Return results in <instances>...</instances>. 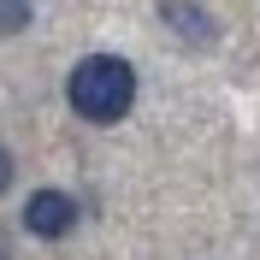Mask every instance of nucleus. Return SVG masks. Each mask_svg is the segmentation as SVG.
<instances>
[{
  "instance_id": "obj_1",
  "label": "nucleus",
  "mask_w": 260,
  "mask_h": 260,
  "mask_svg": "<svg viewBox=\"0 0 260 260\" xmlns=\"http://www.w3.org/2000/svg\"><path fill=\"white\" fill-rule=\"evenodd\" d=\"M65 101L83 124H118L136 107V65L124 53H89L71 65L65 77Z\"/></svg>"
},
{
  "instance_id": "obj_2",
  "label": "nucleus",
  "mask_w": 260,
  "mask_h": 260,
  "mask_svg": "<svg viewBox=\"0 0 260 260\" xmlns=\"http://www.w3.org/2000/svg\"><path fill=\"white\" fill-rule=\"evenodd\" d=\"M71 225H77V201H71L65 189H36L30 201H24V231L42 237V243L71 237Z\"/></svg>"
},
{
  "instance_id": "obj_3",
  "label": "nucleus",
  "mask_w": 260,
  "mask_h": 260,
  "mask_svg": "<svg viewBox=\"0 0 260 260\" xmlns=\"http://www.w3.org/2000/svg\"><path fill=\"white\" fill-rule=\"evenodd\" d=\"M160 24L178 36L183 48H219V18L201 0H160Z\"/></svg>"
},
{
  "instance_id": "obj_4",
  "label": "nucleus",
  "mask_w": 260,
  "mask_h": 260,
  "mask_svg": "<svg viewBox=\"0 0 260 260\" xmlns=\"http://www.w3.org/2000/svg\"><path fill=\"white\" fill-rule=\"evenodd\" d=\"M30 18H36V0H0V36L30 30Z\"/></svg>"
},
{
  "instance_id": "obj_5",
  "label": "nucleus",
  "mask_w": 260,
  "mask_h": 260,
  "mask_svg": "<svg viewBox=\"0 0 260 260\" xmlns=\"http://www.w3.org/2000/svg\"><path fill=\"white\" fill-rule=\"evenodd\" d=\"M12 178H18V160H12V154H6V148H0V195L12 189Z\"/></svg>"
},
{
  "instance_id": "obj_6",
  "label": "nucleus",
  "mask_w": 260,
  "mask_h": 260,
  "mask_svg": "<svg viewBox=\"0 0 260 260\" xmlns=\"http://www.w3.org/2000/svg\"><path fill=\"white\" fill-rule=\"evenodd\" d=\"M0 260H12V248H6V237H0Z\"/></svg>"
}]
</instances>
